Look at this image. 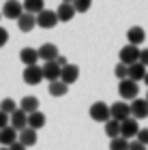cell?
<instances>
[{
	"instance_id": "obj_1",
	"label": "cell",
	"mask_w": 148,
	"mask_h": 150,
	"mask_svg": "<svg viewBox=\"0 0 148 150\" xmlns=\"http://www.w3.org/2000/svg\"><path fill=\"white\" fill-rule=\"evenodd\" d=\"M118 94H120L125 101H135L137 94H140L137 81H133V79H129V77L123 79V81H118Z\"/></svg>"
},
{
	"instance_id": "obj_2",
	"label": "cell",
	"mask_w": 148,
	"mask_h": 150,
	"mask_svg": "<svg viewBox=\"0 0 148 150\" xmlns=\"http://www.w3.org/2000/svg\"><path fill=\"white\" fill-rule=\"evenodd\" d=\"M90 118L95 122H107L112 120V114H110V105H105L103 101H97V103L90 105Z\"/></svg>"
},
{
	"instance_id": "obj_3",
	"label": "cell",
	"mask_w": 148,
	"mask_h": 150,
	"mask_svg": "<svg viewBox=\"0 0 148 150\" xmlns=\"http://www.w3.org/2000/svg\"><path fill=\"white\" fill-rule=\"evenodd\" d=\"M22 77H24V81H26L28 86H37V84H41V81L45 79V77H43V67H39V64L26 67Z\"/></svg>"
},
{
	"instance_id": "obj_4",
	"label": "cell",
	"mask_w": 148,
	"mask_h": 150,
	"mask_svg": "<svg viewBox=\"0 0 148 150\" xmlns=\"http://www.w3.org/2000/svg\"><path fill=\"white\" fill-rule=\"evenodd\" d=\"M110 114H112L114 120L125 122L127 118H131V105L125 103V101H116L114 105H110Z\"/></svg>"
},
{
	"instance_id": "obj_5",
	"label": "cell",
	"mask_w": 148,
	"mask_h": 150,
	"mask_svg": "<svg viewBox=\"0 0 148 150\" xmlns=\"http://www.w3.org/2000/svg\"><path fill=\"white\" fill-rule=\"evenodd\" d=\"M140 47H135V45H125L123 50H120V62L123 64H127V67H131V64H135V62H140Z\"/></svg>"
},
{
	"instance_id": "obj_6",
	"label": "cell",
	"mask_w": 148,
	"mask_h": 150,
	"mask_svg": "<svg viewBox=\"0 0 148 150\" xmlns=\"http://www.w3.org/2000/svg\"><path fill=\"white\" fill-rule=\"evenodd\" d=\"M24 15V2H17V0H6L2 6V17L9 19H19Z\"/></svg>"
},
{
	"instance_id": "obj_7",
	"label": "cell",
	"mask_w": 148,
	"mask_h": 150,
	"mask_svg": "<svg viewBox=\"0 0 148 150\" xmlns=\"http://www.w3.org/2000/svg\"><path fill=\"white\" fill-rule=\"evenodd\" d=\"M137 133H140V125L135 118H127L125 122H120V137L131 142L133 137H137Z\"/></svg>"
},
{
	"instance_id": "obj_8",
	"label": "cell",
	"mask_w": 148,
	"mask_h": 150,
	"mask_svg": "<svg viewBox=\"0 0 148 150\" xmlns=\"http://www.w3.org/2000/svg\"><path fill=\"white\" fill-rule=\"evenodd\" d=\"M58 24V15H56V11H41L37 15V26L39 28H45V30H50V28H54V26Z\"/></svg>"
},
{
	"instance_id": "obj_9",
	"label": "cell",
	"mask_w": 148,
	"mask_h": 150,
	"mask_svg": "<svg viewBox=\"0 0 148 150\" xmlns=\"http://www.w3.org/2000/svg\"><path fill=\"white\" fill-rule=\"evenodd\" d=\"M131 118H135V120L148 118V101H146V99H135V101H131Z\"/></svg>"
},
{
	"instance_id": "obj_10",
	"label": "cell",
	"mask_w": 148,
	"mask_h": 150,
	"mask_svg": "<svg viewBox=\"0 0 148 150\" xmlns=\"http://www.w3.org/2000/svg\"><path fill=\"white\" fill-rule=\"evenodd\" d=\"M58 56H60L58 47L54 43H43L39 47V60H43V62H52V60H56Z\"/></svg>"
},
{
	"instance_id": "obj_11",
	"label": "cell",
	"mask_w": 148,
	"mask_h": 150,
	"mask_svg": "<svg viewBox=\"0 0 148 150\" xmlns=\"http://www.w3.org/2000/svg\"><path fill=\"white\" fill-rule=\"evenodd\" d=\"M79 77V67L77 64H67L62 67V73H60V81H64L67 86H71V84H75Z\"/></svg>"
},
{
	"instance_id": "obj_12",
	"label": "cell",
	"mask_w": 148,
	"mask_h": 150,
	"mask_svg": "<svg viewBox=\"0 0 148 150\" xmlns=\"http://www.w3.org/2000/svg\"><path fill=\"white\" fill-rule=\"evenodd\" d=\"M127 39H129V45L140 47L146 41V32H144L142 26H131V28L127 30Z\"/></svg>"
},
{
	"instance_id": "obj_13",
	"label": "cell",
	"mask_w": 148,
	"mask_h": 150,
	"mask_svg": "<svg viewBox=\"0 0 148 150\" xmlns=\"http://www.w3.org/2000/svg\"><path fill=\"white\" fill-rule=\"evenodd\" d=\"M60 73H62V69L56 64V60H52V62H43V77L50 81H58L60 79Z\"/></svg>"
},
{
	"instance_id": "obj_14",
	"label": "cell",
	"mask_w": 148,
	"mask_h": 150,
	"mask_svg": "<svg viewBox=\"0 0 148 150\" xmlns=\"http://www.w3.org/2000/svg\"><path fill=\"white\" fill-rule=\"evenodd\" d=\"M11 127L15 129L17 133H19V131H24V129L28 127V114L22 112V110L17 107V110L11 114Z\"/></svg>"
},
{
	"instance_id": "obj_15",
	"label": "cell",
	"mask_w": 148,
	"mask_h": 150,
	"mask_svg": "<svg viewBox=\"0 0 148 150\" xmlns=\"http://www.w3.org/2000/svg\"><path fill=\"white\" fill-rule=\"evenodd\" d=\"M17 135H19V133H17L11 125L4 127V129H0V144H2L4 148H9L11 144H15V142H17Z\"/></svg>"
},
{
	"instance_id": "obj_16",
	"label": "cell",
	"mask_w": 148,
	"mask_h": 150,
	"mask_svg": "<svg viewBox=\"0 0 148 150\" xmlns=\"http://www.w3.org/2000/svg\"><path fill=\"white\" fill-rule=\"evenodd\" d=\"M75 6L73 4H69V2H62L56 9V15H58V22H71L73 17H75Z\"/></svg>"
},
{
	"instance_id": "obj_17",
	"label": "cell",
	"mask_w": 148,
	"mask_h": 150,
	"mask_svg": "<svg viewBox=\"0 0 148 150\" xmlns=\"http://www.w3.org/2000/svg\"><path fill=\"white\" fill-rule=\"evenodd\" d=\"M17 142H22V144H24L26 148L35 146V144H37V131H35V129H30V127H26L24 131H19Z\"/></svg>"
},
{
	"instance_id": "obj_18",
	"label": "cell",
	"mask_w": 148,
	"mask_h": 150,
	"mask_svg": "<svg viewBox=\"0 0 148 150\" xmlns=\"http://www.w3.org/2000/svg\"><path fill=\"white\" fill-rule=\"evenodd\" d=\"M19 60H22L26 67L37 64V60H39V50H32V47H24V50L19 52Z\"/></svg>"
},
{
	"instance_id": "obj_19",
	"label": "cell",
	"mask_w": 148,
	"mask_h": 150,
	"mask_svg": "<svg viewBox=\"0 0 148 150\" xmlns=\"http://www.w3.org/2000/svg\"><path fill=\"white\" fill-rule=\"evenodd\" d=\"M17 26H19V30H22V32H32V28L37 26V15L24 13V15L17 19Z\"/></svg>"
},
{
	"instance_id": "obj_20",
	"label": "cell",
	"mask_w": 148,
	"mask_h": 150,
	"mask_svg": "<svg viewBox=\"0 0 148 150\" xmlns=\"http://www.w3.org/2000/svg\"><path fill=\"white\" fill-rule=\"evenodd\" d=\"M41 11H45V0H24V13L39 15Z\"/></svg>"
},
{
	"instance_id": "obj_21",
	"label": "cell",
	"mask_w": 148,
	"mask_h": 150,
	"mask_svg": "<svg viewBox=\"0 0 148 150\" xmlns=\"http://www.w3.org/2000/svg\"><path fill=\"white\" fill-rule=\"evenodd\" d=\"M146 73L148 71H146V67L142 62H135V64L129 67V79H133V81H144Z\"/></svg>"
},
{
	"instance_id": "obj_22",
	"label": "cell",
	"mask_w": 148,
	"mask_h": 150,
	"mask_svg": "<svg viewBox=\"0 0 148 150\" xmlns=\"http://www.w3.org/2000/svg\"><path fill=\"white\" fill-rule=\"evenodd\" d=\"M19 110L26 112V114L39 112V99L37 97H24L22 101H19Z\"/></svg>"
},
{
	"instance_id": "obj_23",
	"label": "cell",
	"mask_w": 148,
	"mask_h": 150,
	"mask_svg": "<svg viewBox=\"0 0 148 150\" xmlns=\"http://www.w3.org/2000/svg\"><path fill=\"white\" fill-rule=\"evenodd\" d=\"M28 127L35 129V131L43 129L45 127V114L43 112H32V114H28Z\"/></svg>"
},
{
	"instance_id": "obj_24",
	"label": "cell",
	"mask_w": 148,
	"mask_h": 150,
	"mask_svg": "<svg viewBox=\"0 0 148 150\" xmlns=\"http://www.w3.org/2000/svg\"><path fill=\"white\" fill-rule=\"evenodd\" d=\"M47 92L52 94V97H64V94L69 92V86L58 79V81H52V84L47 86Z\"/></svg>"
},
{
	"instance_id": "obj_25",
	"label": "cell",
	"mask_w": 148,
	"mask_h": 150,
	"mask_svg": "<svg viewBox=\"0 0 148 150\" xmlns=\"http://www.w3.org/2000/svg\"><path fill=\"white\" fill-rule=\"evenodd\" d=\"M105 135L110 139H114V137H120V122L118 120H107L105 122Z\"/></svg>"
},
{
	"instance_id": "obj_26",
	"label": "cell",
	"mask_w": 148,
	"mask_h": 150,
	"mask_svg": "<svg viewBox=\"0 0 148 150\" xmlns=\"http://www.w3.org/2000/svg\"><path fill=\"white\" fill-rule=\"evenodd\" d=\"M129 146H131V142L125 139V137H114V139H110V150H129Z\"/></svg>"
},
{
	"instance_id": "obj_27",
	"label": "cell",
	"mask_w": 148,
	"mask_h": 150,
	"mask_svg": "<svg viewBox=\"0 0 148 150\" xmlns=\"http://www.w3.org/2000/svg\"><path fill=\"white\" fill-rule=\"evenodd\" d=\"M17 107L19 105H15V101H13V99H2V103H0V110H2L4 114H9V116L15 112Z\"/></svg>"
},
{
	"instance_id": "obj_28",
	"label": "cell",
	"mask_w": 148,
	"mask_h": 150,
	"mask_svg": "<svg viewBox=\"0 0 148 150\" xmlns=\"http://www.w3.org/2000/svg\"><path fill=\"white\" fill-rule=\"evenodd\" d=\"M73 6H75L77 13H86V11H90L92 0H73Z\"/></svg>"
},
{
	"instance_id": "obj_29",
	"label": "cell",
	"mask_w": 148,
	"mask_h": 150,
	"mask_svg": "<svg viewBox=\"0 0 148 150\" xmlns=\"http://www.w3.org/2000/svg\"><path fill=\"white\" fill-rule=\"evenodd\" d=\"M114 75H116L120 81L127 79V77H129V67L123 64V62H118V64H116V69H114Z\"/></svg>"
},
{
	"instance_id": "obj_30",
	"label": "cell",
	"mask_w": 148,
	"mask_h": 150,
	"mask_svg": "<svg viewBox=\"0 0 148 150\" xmlns=\"http://www.w3.org/2000/svg\"><path fill=\"white\" fill-rule=\"evenodd\" d=\"M140 144H144L148 146V129H140V133H137V137H135Z\"/></svg>"
},
{
	"instance_id": "obj_31",
	"label": "cell",
	"mask_w": 148,
	"mask_h": 150,
	"mask_svg": "<svg viewBox=\"0 0 148 150\" xmlns=\"http://www.w3.org/2000/svg\"><path fill=\"white\" fill-rule=\"evenodd\" d=\"M9 125H11V116L0 110V129H4V127H9Z\"/></svg>"
},
{
	"instance_id": "obj_32",
	"label": "cell",
	"mask_w": 148,
	"mask_h": 150,
	"mask_svg": "<svg viewBox=\"0 0 148 150\" xmlns=\"http://www.w3.org/2000/svg\"><path fill=\"white\" fill-rule=\"evenodd\" d=\"M6 43H9V30H4L0 26V47H4Z\"/></svg>"
},
{
	"instance_id": "obj_33",
	"label": "cell",
	"mask_w": 148,
	"mask_h": 150,
	"mask_svg": "<svg viewBox=\"0 0 148 150\" xmlns=\"http://www.w3.org/2000/svg\"><path fill=\"white\" fill-rule=\"evenodd\" d=\"M140 62H142L144 67H148V50H142V52H140Z\"/></svg>"
},
{
	"instance_id": "obj_34",
	"label": "cell",
	"mask_w": 148,
	"mask_h": 150,
	"mask_svg": "<svg viewBox=\"0 0 148 150\" xmlns=\"http://www.w3.org/2000/svg\"><path fill=\"white\" fill-rule=\"evenodd\" d=\"M129 150H146V146H144V144H140L137 139H133V142H131V146H129Z\"/></svg>"
},
{
	"instance_id": "obj_35",
	"label": "cell",
	"mask_w": 148,
	"mask_h": 150,
	"mask_svg": "<svg viewBox=\"0 0 148 150\" xmlns=\"http://www.w3.org/2000/svg\"><path fill=\"white\" fill-rule=\"evenodd\" d=\"M9 150H28V148H26L22 142H15V144H11V146H9Z\"/></svg>"
},
{
	"instance_id": "obj_36",
	"label": "cell",
	"mask_w": 148,
	"mask_h": 150,
	"mask_svg": "<svg viewBox=\"0 0 148 150\" xmlns=\"http://www.w3.org/2000/svg\"><path fill=\"white\" fill-rule=\"evenodd\" d=\"M56 64L60 67V69H62V67H67L69 62H67V58H64V56H58V58H56Z\"/></svg>"
},
{
	"instance_id": "obj_37",
	"label": "cell",
	"mask_w": 148,
	"mask_h": 150,
	"mask_svg": "<svg viewBox=\"0 0 148 150\" xmlns=\"http://www.w3.org/2000/svg\"><path fill=\"white\" fill-rule=\"evenodd\" d=\"M144 84H146V86H148V73H146V77H144Z\"/></svg>"
},
{
	"instance_id": "obj_38",
	"label": "cell",
	"mask_w": 148,
	"mask_h": 150,
	"mask_svg": "<svg viewBox=\"0 0 148 150\" xmlns=\"http://www.w3.org/2000/svg\"><path fill=\"white\" fill-rule=\"evenodd\" d=\"M62 2H69V4H73V0H62Z\"/></svg>"
},
{
	"instance_id": "obj_39",
	"label": "cell",
	"mask_w": 148,
	"mask_h": 150,
	"mask_svg": "<svg viewBox=\"0 0 148 150\" xmlns=\"http://www.w3.org/2000/svg\"><path fill=\"white\" fill-rule=\"evenodd\" d=\"M0 150H9V148H4V146H2V148H0Z\"/></svg>"
},
{
	"instance_id": "obj_40",
	"label": "cell",
	"mask_w": 148,
	"mask_h": 150,
	"mask_svg": "<svg viewBox=\"0 0 148 150\" xmlns=\"http://www.w3.org/2000/svg\"><path fill=\"white\" fill-rule=\"evenodd\" d=\"M146 101H148V92H146Z\"/></svg>"
},
{
	"instance_id": "obj_41",
	"label": "cell",
	"mask_w": 148,
	"mask_h": 150,
	"mask_svg": "<svg viewBox=\"0 0 148 150\" xmlns=\"http://www.w3.org/2000/svg\"><path fill=\"white\" fill-rule=\"evenodd\" d=\"M0 17H2V13H0Z\"/></svg>"
}]
</instances>
